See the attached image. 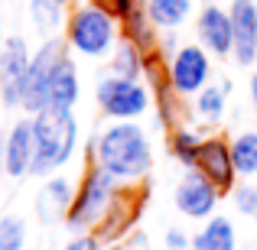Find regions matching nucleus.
<instances>
[{
  "label": "nucleus",
  "mask_w": 257,
  "mask_h": 250,
  "mask_svg": "<svg viewBox=\"0 0 257 250\" xmlns=\"http://www.w3.org/2000/svg\"><path fill=\"white\" fill-rule=\"evenodd\" d=\"M88 159L120 185H140L153 169L150 137L137 120H111L88 146Z\"/></svg>",
  "instance_id": "nucleus-1"
},
{
  "label": "nucleus",
  "mask_w": 257,
  "mask_h": 250,
  "mask_svg": "<svg viewBox=\"0 0 257 250\" xmlns=\"http://www.w3.org/2000/svg\"><path fill=\"white\" fill-rule=\"evenodd\" d=\"M65 43L75 56L85 59H111L114 46L124 39L120 20L114 17L107 7L94 4V0H82L78 7L69 10V23H65Z\"/></svg>",
  "instance_id": "nucleus-2"
},
{
  "label": "nucleus",
  "mask_w": 257,
  "mask_h": 250,
  "mask_svg": "<svg viewBox=\"0 0 257 250\" xmlns=\"http://www.w3.org/2000/svg\"><path fill=\"white\" fill-rule=\"evenodd\" d=\"M33 130H36V163L30 175L49 179L59 169L75 156L78 146V120L72 111H59V107H46V111L33 114Z\"/></svg>",
  "instance_id": "nucleus-3"
},
{
  "label": "nucleus",
  "mask_w": 257,
  "mask_h": 250,
  "mask_svg": "<svg viewBox=\"0 0 257 250\" xmlns=\"http://www.w3.org/2000/svg\"><path fill=\"white\" fill-rule=\"evenodd\" d=\"M120 195V182L114 179L111 172H104L101 166H88L82 182L75 188V201L69 208V218H65V227L72 234H88V231H98L104 224L107 211L114 208Z\"/></svg>",
  "instance_id": "nucleus-4"
},
{
  "label": "nucleus",
  "mask_w": 257,
  "mask_h": 250,
  "mask_svg": "<svg viewBox=\"0 0 257 250\" xmlns=\"http://www.w3.org/2000/svg\"><path fill=\"white\" fill-rule=\"evenodd\" d=\"M94 101L107 120H140L153 104V91L144 78H124L107 72L104 78H98Z\"/></svg>",
  "instance_id": "nucleus-5"
},
{
  "label": "nucleus",
  "mask_w": 257,
  "mask_h": 250,
  "mask_svg": "<svg viewBox=\"0 0 257 250\" xmlns=\"http://www.w3.org/2000/svg\"><path fill=\"white\" fill-rule=\"evenodd\" d=\"M65 52H69V43L59 39V36L43 39V46L33 52L30 75H26V88H23V104H20L30 117L49 107V85H52V75H56L59 59H62Z\"/></svg>",
  "instance_id": "nucleus-6"
},
{
  "label": "nucleus",
  "mask_w": 257,
  "mask_h": 250,
  "mask_svg": "<svg viewBox=\"0 0 257 250\" xmlns=\"http://www.w3.org/2000/svg\"><path fill=\"white\" fill-rule=\"evenodd\" d=\"M170 65V85L179 98H195L212 82V52L202 43H182L173 56H166Z\"/></svg>",
  "instance_id": "nucleus-7"
},
{
  "label": "nucleus",
  "mask_w": 257,
  "mask_h": 250,
  "mask_svg": "<svg viewBox=\"0 0 257 250\" xmlns=\"http://www.w3.org/2000/svg\"><path fill=\"white\" fill-rule=\"evenodd\" d=\"M33 52L23 36H10L0 46V101L4 107H20L23 104V88L30 75Z\"/></svg>",
  "instance_id": "nucleus-8"
},
{
  "label": "nucleus",
  "mask_w": 257,
  "mask_h": 250,
  "mask_svg": "<svg viewBox=\"0 0 257 250\" xmlns=\"http://www.w3.org/2000/svg\"><path fill=\"white\" fill-rule=\"evenodd\" d=\"M218 198H221V192L199 172V169H186V175L176 182V192H173L176 211L192 218V221L212 218L215 208H218Z\"/></svg>",
  "instance_id": "nucleus-9"
},
{
  "label": "nucleus",
  "mask_w": 257,
  "mask_h": 250,
  "mask_svg": "<svg viewBox=\"0 0 257 250\" xmlns=\"http://www.w3.org/2000/svg\"><path fill=\"white\" fill-rule=\"evenodd\" d=\"M195 169L218 188L221 195L231 192L238 185V169H234V156H231V140L225 137H205L199 146V159H195Z\"/></svg>",
  "instance_id": "nucleus-10"
},
{
  "label": "nucleus",
  "mask_w": 257,
  "mask_h": 250,
  "mask_svg": "<svg viewBox=\"0 0 257 250\" xmlns=\"http://www.w3.org/2000/svg\"><path fill=\"white\" fill-rule=\"evenodd\" d=\"M195 36L212 56H231L234 52V23L231 10H221L215 4H205L195 17Z\"/></svg>",
  "instance_id": "nucleus-11"
},
{
  "label": "nucleus",
  "mask_w": 257,
  "mask_h": 250,
  "mask_svg": "<svg viewBox=\"0 0 257 250\" xmlns=\"http://www.w3.org/2000/svg\"><path fill=\"white\" fill-rule=\"evenodd\" d=\"M7 175L10 179H23V175L33 172V163H36V130H33V117H23L7 130Z\"/></svg>",
  "instance_id": "nucleus-12"
},
{
  "label": "nucleus",
  "mask_w": 257,
  "mask_h": 250,
  "mask_svg": "<svg viewBox=\"0 0 257 250\" xmlns=\"http://www.w3.org/2000/svg\"><path fill=\"white\" fill-rule=\"evenodd\" d=\"M75 182L65 175H49L43 182V188L36 192V218L43 224H56V221L69 218V208L75 201Z\"/></svg>",
  "instance_id": "nucleus-13"
},
{
  "label": "nucleus",
  "mask_w": 257,
  "mask_h": 250,
  "mask_svg": "<svg viewBox=\"0 0 257 250\" xmlns=\"http://www.w3.org/2000/svg\"><path fill=\"white\" fill-rule=\"evenodd\" d=\"M231 23H234V62H257V4L254 0H231Z\"/></svg>",
  "instance_id": "nucleus-14"
},
{
  "label": "nucleus",
  "mask_w": 257,
  "mask_h": 250,
  "mask_svg": "<svg viewBox=\"0 0 257 250\" xmlns=\"http://www.w3.org/2000/svg\"><path fill=\"white\" fill-rule=\"evenodd\" d=\"M140 205H144V192H137L134 185H120L117 201H114V208L107 211L104 224H101L94 234H98L101 240H107V244H114L124 231L134 227V221H137V214H140Z\"/></svg>",
  "instance_id": "nucleus-15"
},
{
  "label": "nucleus",
  "mask_w": 257,
  "mask_h": 250,
  "mask_svg": "<svg viewBox=\"0 0 257 250\" xmlns=\"http://www.w3.org/2000/svg\"><path fill=\"white\" fill-rule=\"evenodd\" d=\"M82 98V82H78V69L72 62V56L65 52L56 65V75H52L49 85V107H59V111H72Z\"/></svg>",
  "instance_id": "nucleus-16"
},
{
  "label": "nucleus",
  "mask_w": 257,
  "mask_h": 250,
  "mask_svg": "<svg viewBox=\"0 0 257 250\" xmlns=\"http://www.w3.org/2000/svg\"><path fill=\"white\" fill-rule=\"evenodd\" d=\"M144 10L160 33H170L192 20L195 0H144Z\"/></svg>",
  "instance_id": "nucleus-17"
},
{
  "label": "nucleus",
  "mask_w": 257,
  "mask_h": 250,
  "mask_svg": "<svg viewBox=\"0 0 257 250\" xmlns=\"http://www.w3.org/2000/svg\"><path fill=\"white\" fill-rule=\"evenodd\" d=\"M228 82H208L205 88H202L199 94L192 98V114H195V120L199 124H205V127H215L221 117H225V107H228Z\"/></svg>",
  "instance_id": "nucleus-18"
},
{
  "label": "nucleus",
  "mask_w": 257,
  "mask_h": 250,
  "mask_svg": "<svg viewBox=\"0 0 257 250\" xmlns=\"http://www.w3.org/2000/svg\"><path fill=\"white\" fill-rule=\"evenodd\" d=\"M192 250H238V234H234L231 218L212 214L192 237Z\"/></svg>",
  "instance_id": "nucleus-19"
},
{
  "label": "nucleus",
  "mask_w": 257,
  "mask_h": 250,
  "mask_svg": "<svg viewBox=\"0 0 257 250\" xmlns=\"http://www.w3.org/2000/svg\"><path fill=\"white\" fill-rule=\"evenodd\" d=\"M30 20L36 26V33L46 39L65 33V23H69L65 0H30Z\"/></svg>",
  "instance_id": "nucleus-20"
},
{
  "label": "nucleus",
  "mask_w": 257,
  "mask_h": 250,
  "mask_svg": "<svg viewBox=\"0 0 257 250\" xmlns=\"http://www.w3.org/2000/svg\"><path fill=\"white\" fill-rule=\"evenodd\" d=\"M120 30H124V36L131 39V43H137L144 52H150V49H157V46H160V30L153 26V20L147 17L144 0H140L131 13L120 20Z\"/></svg>",
  "instance_id": "nucleus-21"
},
{
  "label": "nucleus",
  "mask_w": 257,
  "mask_h": 250,
  "mask_svg": "<svg viewBox=\"0 0 257 250\" xmlns=\"http://www.w3.org/2000/svg\"><path fill=\"white\" fill-rule=\"evenodd\" d=\"M144 62H147V52L140 49L137 43L131 39H120L111 52V72L114 75H124V78H144Z\"/></svg>",
  "instance_id": "nucleus-22"
},
{
  "label": "nucleus",
  "mask_w": 257,
  "mask_h": 250,
  "mask_svg": "<svg viewBox=\"0 0 257 250\" xmlns=\"http://www.w3.org/2000/svg\"><path fill=\"white\" fill-rule=\"evenodd\" d=\"M202 133L192 130V127H176V130H170V153L176 163H182L186 169H195V159H199V146H202Z\"/></svg>",
  "instance_id": "nucleus-23"
},
{
  "label": "nucleus",
  "mask_w": 257,
  "mask_h": 250,
  "mask_svg": "<svg viewBox=\"0 0 257 250\" xmlns=\"http://www.w3.org/2000/svg\"><path fill=\"white\" fill-rule=\"evenodd\" d=\"M231 156L241 179L257 175V130H244L238 137H231Z\"/></svg>",
  "instance_id": "nucleus-24"
},
{
  "label": "nucleus",
  "mask_w": 257,
  "mask_h": 250,
  "mask_svg": "<svg viewBox=\"0 0 257 250\" xmlns=\"http://www.w3.org/2000/svg\"><path fill=\"white\" fill-rule=\"evenodd\" d=\"M26 247V221L20 214L0 218V250H23Z\"/></svg>",
  "instance_id": "nucleus-25"
},
{
  "label": "nucleus",
  "mask_w": 257,
  "mask_h": 250,
  "mask_svg": "<svg viewBox=\"0 0 257 250\" xmlns=\"http://www.w3.org/2000/svg\"><path fill=\"white\" fill-rule=\"evenodd\" d=\"M231 201H234V208H238V214L257 221V185H251V182H238V185L231 188Z\"/></svg>",
  "instance_id": "nucleus-26"
},
{
  "label": "nucleus",
  "mask_w": 257,
  "mask_h": 250,
  "mask_svg": "<svg viewBox=\"0 0 257 250\" xmlns=\"http://www.w3.org/2000/svg\"><path fill=\"white\" fill-rule=\"evenodd\" d=\"M101 244H104V240L94 231H88V234H72V240L62 250H101Z\"/></svg>",
  "instance_id": "nucleus-27"
},
{
  "label": "nucleus",
  "mask_w": 257,
  "mask_h": 250,
  "mask_svg": "<svg viewBox=\"0 0 257 250\" xmlns=\"http://www.w3.org/2000/svg\"><path fill=\"white\" fill-rule=\"evenodd\" d=\"M163 247L166 250H192V237L186 231H179V227H170L163 234Z\"/></svg>",
  "instance_id": "nucleus-28"
},
{
  "label": "nucleus",
  "mask_w": 257,
  "mask_h": 250,
  "mask_svg": "<svg viewBox=\"0 0 257 250\" xmlns=\"http://www.w3.org/2000/svg\"><path fill=\"white\" fill-rule=\"evenodd\" d=\"M4 146H7V133H4V127H0V185H4V179H7V156H4Z\"/></svg>",
  "instance_id": "nucleus-29"
},
{
  "label": "nucleus",
  "mask_w": 257,
  "mask_h": 250,
  "mask_svg": "<svg viewBox=\"0 0 257 250\" xmlns=\"http://www.w3.org/2000/svg\"><path fill=\"white\" fill-rule=\"evenodd\" d=\"M251 107H254V117H257V72L251 75Z\"/></svg>",
  "instance_id": "nucleus-30"
},
{
  "label": "nucleus",
  "mask_w": 257,
  "mask_h": 250,
  "mask_svg": "<svg viewBox=\"0 0 257 250\" xmlns=\"http://www.w3.org/2000/svg\"><path fill=\"white\" fill-rule=\"evenodd\" d=\"M101 250H131V247H124V244H117V240H114V244H107V247H101Z\"/></svg>",
  "instance_id": "nucleus-31"
},
{
  "label": "nucleus",
  "mask_w": 257,
  "mask_h": 250,
  "mask_svg": "<svg viewBox=\"0 0 257 250\" xmlns=\"http://www.w3.org/2000/svg\"><path fill=\"white\" fill-rule=\"evenodd\" d=\"M0 46H4V43H0Z\"/></svg>",
  "instance_id": "nucleus-32"
}]
</instances>
